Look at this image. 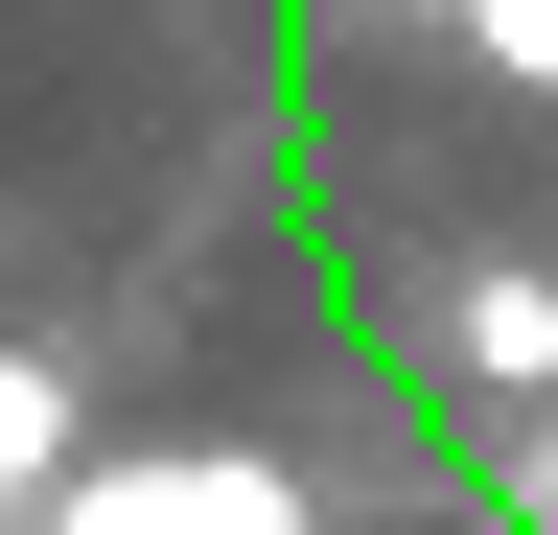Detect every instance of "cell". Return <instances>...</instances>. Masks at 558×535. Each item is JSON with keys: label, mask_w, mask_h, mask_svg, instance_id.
<instances>
[{"label": "cell", "mask_w": 558, "mask_h": 535, "mask_svg": "<svg viewBox=\"0 0 558 535\" xmlns=\"http://www.w3.org/2000/svg\"><path fill=\"white\" fill-rule=\"evenodd\" d=\"M442 47H465L488 94H558V0H442Z\"/></svg>", "instance_id": "3"}, {"label": "cell", "mask_w": 558, "mask_h": 535, "mask_svg": "<svg viewBox=\"0 0 558 535\" xmlns=\"http://www.w3.org/2000/svg\"><path fill=\"white\" fill-rule=\"evenodd\" d=\"M24 535H326V489L279 442H70V489Z\"/></svg>", "instance_id": "1"}, {"label": "cell", "mask_w": 558, "mask_h": 535, "mask_svg": "<svg viewBox=\"0 0 558 535\" xmlns=\"http://www.w3.org/2000/svg\"><path fill=\"white\" fill-rule=\"evenodd\" d=\"M47 489H70V373H47V350H0V535H24Z\"/></svg>", "instance_id": "2"}]
</instances>
